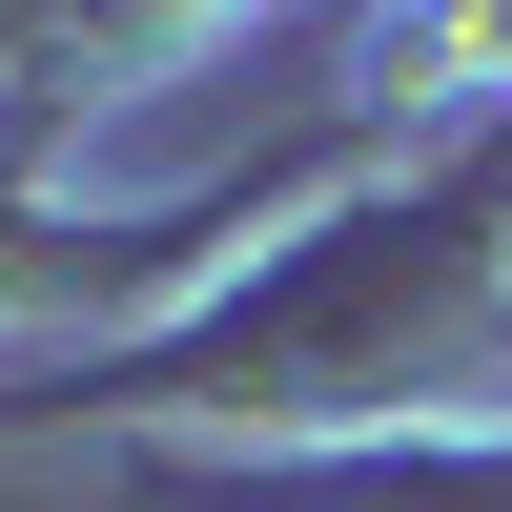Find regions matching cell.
I'll return each instance as SVG.
<instances>
[{
    "label": "cell",
    "instance_id": "1",
    "mask_svg": "<svg viewBox=\"0 0 512 512\" xmlns=\"http://www.w3.org/2000/svg\"><path fill=\"white\" fill-rule=\"evenodd\" d=\"M410 82H512V0H410Z\"/></svg>",
    "mask_w": 512,
    "mask_h": 512
}]
</instances>
